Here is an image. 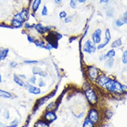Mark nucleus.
Returning <instances> with one entry per match:
<instances>
[{
	"instance_id": "f257e3e1",
	"label": "nucleus",
	"mask_w": 127,
	"mask_h": 127,
	"mask_svg": "<svg viewBox=\"0 0 127 127\" xmlns=\"http://www.w3.org/2000/svg\"><path fill=\"white\" fill-rule=\"evenodd\" d=\"M99 84L112 93L121 94L125 91V88L124 86L118 82L111 80L106 76H103L100 78Z\"/></svg>"
},
{
	"instance_id": "f03ea898",
	"label": "nucleus",
	"mask_w": 127,
	"mask_h": 127,
	"mask_svg": "<svg viewBox=\"0 0 127 127\" xmlns=\"http://www.w3.org/2000/svg\"><path fill=\"white\" fill-rule=\"evenodd\" d=\"M86 98L90 103L94 105L98 102V98L94 91L91 89H87L85 92Z\"/></svg>"
},
{
	"instance_id": "7ed1b4c3",
	"label": "nucleus",
	"mask_w": 127,
	"mask_h": 127,
	"mask_svg": "<svg viewBox=\"0 0 127 127\" xmlns=\"http://www.w3.org/2000/svg\"><path fill=\"white\" fill-rule=\"evenodd\" d=\"M84 52L89 54L94 53L96 51V48L90 40H88L85 44L83 48Z\"/></svg>"
},
{
	"instance_id": "20e7f679",
	"label": "nucleus",
	"mask_w": 127,
	"mask_h": 127,
	"mask_svg": "<svg viewBox=\"0 0 127 127\" xmlns=\"http://www.w3.org/2000/svg\"><path fill=\"white\" fill-rule=\"evenodd\" d=\"M88 119L94 124L97 123L99 119L98 112L95 109H92L89 111Z\"/></svg>"
},
{
	"instance_id": "39448f33",
	"label": "nucleus",
	"mask_w": 127,
	"mask_h": 127,
	"mask_svg": "<svg viewBox=\"0 0 127 127\" xmlns=\"http://www.w3.org/2000/svg\"><path fill=\"white\" fill-rule=\"evenodd\" d=\"M88 73L90 77L93 80H96L99 77V72L98 69L94 67L89 68L88 70Z\"/></svg>"
},
{
	"instance_id": "423d86ee",
	"label": "nucleus",
	"mask_w": 127,
	"mask_h": 127,
	"mask_svg": "<svg viewBox=\"0 0 127 127\" xmlns=\"http://www.w3.org/2000/svg\"><path fill=\"white\" fill-rule=\"evenodd\" d=\"M102 34V30L100 29H97L92 35V39L94 43L97 44L100 43L101 41V36Z\"/></svg>"
},
{
	"instance_id": "0eeeda50",
	"label": "nucleus",
	"mask_w": 127,
	"mask_h": 127,
	"mask_svg": "<svg viewBox=\"0 0 127 127\" xmlns=\"http://www.w3.org/2000/svg\"><path fill=\"white\" fill-rule=\"evenodd\" d=\"M111 39V33L109 29H107L105 32V43L103 44H100L98 46V49H101L105 47L109 43Z\"/></svg>"
},
{
	"instance_id": "6e6552de",
	"label": "nucleus",
	"mask_w": 127,
	"mask_h": 127,
	"mask_svg": "<svg viewBox=\"0 0 127 127\" xmlns=\"http://www.w3.org/2000/svg\"><path fill=\"white\" fill-rule=\"evenodd\" d=\"M45 119L48 122H52L55 121L56 118V114L54 113L53 112L49 111L46 113V114L45 115Z\"/></svg>"
},
{
	"instance_id": "1a4fd4ad",
	"label": "nucleus",
	"mask_w": 127,
	"mask_h": 127,
	"mask_svg": "<svg viewBox=\"0 0 127 127\" xmlns=\"http://www.w3.org/2000/svg\"><path fill=\"white\" fill-rule=\"evenodd\" d=\"M35 29L37 30V31L39 33L41 34H44L45 32H47L48 31H49L51 28H49V27H44L41 24H39L36 26Z\"/></svg>"
},
{
	"instance_id": "9d476101",
	"label": "nucleus",
	"mask_w": 127,
	"mask_h": 127,
	"mask_svg": "<svg viewBox=\"0 0 127 127\" xmlns=\"http://www.w3.org/2000/svg\"><path fill=\"white\" fill-rule=\"evenodd\" d=\"M33 73L34 75H39L42 77H46L47 76V73L37 67H34L32 69Z\"/></svg>"
},
{
	"instance_id": "9b49d317",
	"label": "nucleus",
	"mask_w": 127,
	"mask_h": 127,
	"mask_svg": "<svg viewBox=\"0 0 127 127\" xmlns=\"http://www.w3.org/2000/svg\"><path fill=\"white\" fill-rule=\"evenodd\" d=\"M29 93L34 95H39L41 93V90L40 88L36 87L31 85H29L28 87Z\"/></svg>"
},
{
	"instance_id": "f8f14e48",
	"label": "nucleus",
	"mask_w": 127,
	"mask_h": 127,
	"mask_svg": "<svg viewBox=\"0 0 127 127\" xmlns=\"http://www.w3.org/2000/svg\"><path fill=\"white\" fill-rule=\"evenodd\" d=\"M116 55V53L115 51L114 50H111L110 51H109L105 55L102 57V60H104L106 59V58H112L114 57H115Z\"/></svg>"
},
{
	"instance_id": "ddd939ff",
	"label": "nucleus",
	"mask_w": 127,
	"mask_h": 127,
	"mask_svg": "<svg viewBox=\"0 0 127 127\" xmlns=\"http://www.w3.org/2000/svg\"><path fill=\"white\" fill-rule=\"evenodd\" d=\"M14 81L17 85L21 87H25V84L24 82L15 74L14 76Z\"/></svg>"
},
{
	"instance_id": "4468645a",
	"label": "nucleus",
	"mask_w": 127,
	"mask_h": 127,
	"mask_svg": "<svg viewBox=\"0 0 127 127\" xmlns=\"http://www.w3.org/2000/svg\"><path fill=\"white\" fill-rule=\"evenodd\" d=\"M9 53V49H5L0 52V62L4 60L5 58L7 57Z\"/></svg>"
},
{
	"instance_id": "2eb2a0df",
	"label": "nucleus",
	"mask_w": 127,
	"mask_h": 127,
	"mask_svg": "<svg viewBox=\"0 0 127 127\" xmlns=\"http://www.w3.org/2000/svg\"><path fill=\"white\" fill-rule=\"evenodd\" d=\"M0 97L6 99H9L11 97V95L10 93L6 91L0 89Z\"/></svg>"
},
{
	"instance_id": "dca6fc26",
	"label": "nucleus",
	"mask_w": 127,
	"mask_h": 127,
	"mask_svg": "<svg viewBox=\"0 0 127 127\" xmlns=\"http://www.w3.org/2000/svg\"><path fill=\"white\" fill-rule=\"evenodd\" d=\"M122 40L120 38H119L116 40L115 41H114L113 42L111 45V47L113 48H117L120 47L121 46H122Z\"/></svg>"
},
{
	"instance_id": "f3484780",
	"label": "nucleus",
	"mask_w": 127,
	"mask_h": 127,
	"mask_svg": "<svg viewBox=\"0 0 127 127\" xmlns=\"http://www.w3.org/2000/svg\"><path fill=\"white\" fill-rule=\"evenodd\" d=\"M41 3V0H34L32 5V9L35 12L38 10Z\"/></svg>"
},
{
	"instance_id": "a211bd4d",
	"label": "nucleus",
	"mask_w": 127,
	"mask_h": 127,
	"mask_svg": "<svg viewBox=\"0 0 127 127\" xmlns=\"http://www.w3.org/2000/svg\"><path fill=\"white\" fill-rule=\"evenodd\" d=\"M94 123L88 119H86L84 123L83 127H94Z\"/></svg>"
},
{
	"instance_id": "6ab92c4d",
	"label": "nucleus",
	"mask_w": 127,
	"mask_h": 127,
	"mask_svg": "<svg viewBox=\"0 0 127 127\" xmlns=\"http://www.w3.org/2000/svg\"><path fill=\"white\" fill-rule=\"evenodd\" d=\"M20 15L21 16L23 19L25 21L27 20L28 18V11L26 9H23V11L21 12V13H20Z\"/></svg>"
},
{
	"instance_id": "aec40b11",
	"label": "nucleus",
	"mask_w": 127,
	"mask_h": 127,
	"mask_svg": "<svg viewBox=\"0 0 127 127\" xmlns=\"http://www.w3.org/2000/svg\"><path fill=\"white\" fill-rule=\"evenodd\" d=\"M35 127H49V126L44 121H39L35 125Z\"/></svg>"
},
{
	"instance_id": "412c9836",
	"label": "nucleus",
	"mask_w": 127,
	"mask_h": 127,
	"mask_svg": "<svg viewBox=\"0 0 127 127\" xmlns=\"http://www.w3.org/2000/svg\"><path fill=\"white\" fill-rule=\"evenodd\" d=\"M22 22L16 20L15 19H13L12 21V24L14 27H20L22 25Z\"/></svg>"
},
{
	"instance_id": "4be33fe9",
	"label": "nucleus",
	"mask_w": 127,
	"mask_h": 127,
	"mask_svg": "<svg viewBox=\"0 0 127 127\" xmlns=\"http://www.w3.org/2000/svg\"><path fill=\"white\" fill-rule=\"evenodd\" d=\"M35 45L37 46V47L42 48H45V43L44 42L42 41H37L35 42Z\"/></svg>"
},
{
	"instance_id": "5701e85b",
	"label": "nucleus",
	"mask_w": 127,
	"mask_h": 127,
	"mask_svg": "<svg viewBox=\"0 0 127 127\" xmlns=\"http://www.w3.org/2000/svg\"><path fill=\"white\" fill-rule=\"evenodd\" d=\"M14 19L16 20L19 21H20V22H21L22 23H23L24 22V20L23 19V18H22V17L20 15V13H18V14H17L16 15H15L14 16Z\"/></svg>"
},
{
	"instance_id": "b1692460",
	"label": "nucleus",
	"mask_w": 127,
	"mask_h": 127,
	"mask_svg": "<svg viewBox=\"0 0 127 127\" xmlns=\"http://www.w3.org/2000/svg\"><path fill=\"white\" fill-rule=\"evenodd\" d=\"M122 62L124 64H127V50L125 51L122 57Z\"/></svg>"
},
{
	"instance_id": "393cba45",
	"label": "nucleus",
	"mask_w": 127,
	"mask_h": 127,
	"mask_svg": "<svg viewBox=\"0 0 127 127\" xmlns=\"http://www.w3.org/2000/svg\"><path fill=\"white\" fill-rule=\"evenodd\" d=\"M48 14V10L46 6H44L42 11V15L43 16H46Z\"/></svg>"
},
{
	"instance_id": "a878e982",
	"label": "nucleus",
	"mask_w": 127,
	"mask_h": 127,
	"mask_svg": "<svg viewBox=\"0 0 127 127\" xmlns=\"http://www.w3.org/2000/svg\"><path fill=\"white\" fill-rule=\"evenodd\" d=\"M3 116L4 117V118L6 120H8L9 119L10 117V112L8 110H6L4 112V114H3Z\"/></svg>"
},
{
	"instance_id": "bb28decb",
	"label": "nucleus",
	"mask_w": 127,
	"mask_h": 127,
	"mask_svg": "<svg viewBox=\"0 0 127 127\" xmlns=\"http://www.w3.org/2000/svg\"><path fill=\"white\" fill-rule=\"evenodd\" d=\"M113 63H114L113 59H110L109 60H108V61H107V63H106L107 66L108 67H109V68H111L113 66Z\"/></svg>"
},
{
	"instance_id": "cd10ccee",
	"label": "nucleus",
	"mask_w": 127,
	"mask_h": 127,
	"mask_svg": "<svg viewBox=\"0 0 127 127\" xmlns=\"http://www.w3.org/2000/svg\"><path fill=\"white\" fill-rule=\"evenodd\" d=\"M122 21L124 22V24H127V11L125 12L124 13L123 16L122 17Z\"/></svg>"
},
{
	"instance_id": "c85d7f7f",
	"label": "nucleus",
	"mask_w": 127,
	"mask_h": 127,
	"mask_svg": "<svg viewBox=\"0 0 127 127\" xmlns=\"http://www.w3.org/2000/svg\"><path fill=\"white\" fill-rule=\"evenodd\" d=\"M59 17L61 19H64V18H66L67 17V13L65 12V11H62L59 14Z\"/></svg>"
},
{
	"instance_id": "c756f323",
	"label": "nucleus",
	"mask_w": 127,
	"mask_h": 127,
	"mask_svg": "<svg viewBox=\"0 0 127 127\" xmlns=\"http://www.w3.org/2000/svg\"><path fill=\"white\" fill-rule=\"evenodd\" d=\"M24 63L26 64H34L37 63L38 61H35V60H26V61H24Z\"/></svg>"
},
{
	"instance_id": "7c9ffc66",
	"label": "nucleus",
	"mask_w": 127,
	"mask_h": 127,
	"mask_svg": "<svg viewBox=\"0 0 127 127\" xmlns=\"http://www.w3.org/2000/svg\"><path fill=\"white\" fill-rule=\"evenodd\" d=\"M116 25L118 27H121L123 25H124L125 24L124 23V22L122 20H117V21L116 22Z\"/></svg>"
},
{
	"instance_id": "2f4dec72",
	"label": "nucleus",
	"mask_w": 127,
	"mask_h": 127,
	"mask_svg": "<svg viewBox=\"0 0 127 127\" xmlns=\"http://www.w3.org/2000/svg\"><path fill=\"white\" fill-rule=\"evenodd\" d=\"M72 20H73V17L72 16L67 17L65 19V23H69L71 22L72 21Z\"/></svg>"
},
{
	"instance_id": "473e14b6",
	"label": "nucleus",
	"mask_w": 127,
	"mask_h": 127,
	"mask_svg": "<svg viewBox=\"0 0 127 127\" xmlns=\"http://www.w3.org/2000/svg\"><path fill=\"white\" fill-rule=\"evenodd\" d=\"M70 5L71 7L73 9H75L76 8V4L74 0H70Z\"/></svg>"
},
{
	"instance_id": "72a5a7b5",
	"label": "nucleus",
	"mask_w": 127,
	"mask_h": 127,
	"mask_svg": "<svg viewBox=\"0 0 127 127\" xmlns=\"http://www.w3.org/2000/svg\"><path fill=\"white\" fill-rule=\"evenodd\" d=\"M36 81V78L35 76L32 77V78H30V80H29V81L30 82H31V83H32V84H35Z\"/></svg>"
},
{
	"instance_id": "f704fd0d",
	"label": "nucleus",
	"mask_w": 127,
	"mask_h": 127,
	"mask_svg": "<svg viewBox=\"0 0 127 127\" xmlns=\"http://www.w3.org/2000/svg\"><path fill=\"white\" fill-rule=\"evenodd\" d=\"M45 86H46L45 83L43 80L41 79V80L40 81V83H39V86L40 87H44Z\"/></svg>"
},
{
	"instance_id": "c9c22d12",
	"label": "nucleus",
	"mask_w": 127,
	"mask_h": 127,
	"mask_svg": "<svg viewBox=\"0 0 127 127\" xmlns=\"http://www.w3.org/2000/svg\"><path fill=\"white\" fill-rule=\"evenodd\" d=\"M17 65H18V64L15 62H12L10 63V66L12 68H16L17 66Z\"/></svg>"
},
{
	"instance_id": "e433bc0d",
	"label": "nucleus",
	"mask_w": 127,
	"mask_h": 127,
	"mask_svg": "<svg viewBox=\"0 0 127 127\" xmlns=\"http://www.w3.org/2000/svg\"><path fill=\"white\" fill-rule=\"evenodd\" d=\"M28 40L30 42H32V43H34V40H33V39L29 36H28Z\"/></svg>"
},
{
	"instance_id": "4c0bfd02",
	"label": "nucleus",
	"mask_w": 127,
	"mask_h": 127,
	"mask_svg": "<svg viewBox=\"0 0 127 127\" xmlns=\"http://www.w3.org/2000/svg\"><path fill=\"white\" fill-rule=\"evenodd\" d=\"M99 1L101 3L107 4V3H108L109 1V0H99Z\"/></svg>"
},
{
	"instance_id": "58836bf2",
	"label": "nucleus",
	"mask_w": 127,
	"mask_h": 127,
	"mask_svg": "<svg viewBox=\"0 0 127 127\" xmlns=\"http://www.w3.org/2000/svg\"><path fill=\"white\" fill-rule=\"evenodd\" d=\"M18 126V125L17 124H15V125H11L10 126H4L3 127H17Z\"/></svg>"
},
{
	"instance_id": "ea45409f",
	"label": "nucleus",
	"mask_w": 127,
	"mask_h": 127,
	"mask_svg": "<svg viewBox=\"0 0 127 127\" xmlns=\"http://www.w3.org/2000/svg\"><path fill=\"white\" fill-rule=\"evenodd\" d=\"M63 0H54V1H55V3H56L57 4H60L62 2Z\"/></svg>"
},
{
	"instance_id": "a19ab883",
	"label": "nucleus",
	"mask_w": 127,
	"mask_h": 127,
	"mask_svg": "<svg viewBox=\"0 0 127 127\" xmlns=\"http://www.w3.org/2000/svg\"><path fill=\"white\" fill-rule=\"evenodd\" d=\"M80 3H84L86 2V0H78Z\"/></svg>"
},
{
	"instance_id": "79ce46f5",
	"label": "nucleus",
	"mask_w": 127,
	"mask_h": 127,
	"mask_svg": "<svg viewBox=\"0 0 127 127\" xmlns=\"http://www.w3.org/2000/svg\"><path fill=\"white\" fill-rule=\"evenodd\" d=\"M20 76V77H22V78H24V79H26V76L25 75H19Z\"/></svg>"
},
{
	"instance_id": "37998d69",
	"label": "nucleus",
	"mask_w": 127,
	"mask_h": 127,
	"mask_svg": "<svg viewBox=\"0 0 127 127\" xmlns=\"http://www.w3.org/2000/svg\"><path fill=\"white\" fill-rule=\"evenodd\" d=\"M1 82H2V77L1 74H0V83H1Z\"/></svg>"
},
{
	"instance_id": "c03bdc74",
	"label": "nucleus",
	"mask_w": 127,
	"mask_h": 127,
	"mask_svg": "<svg viewBox=\"0 0 127 127\" xmlns=\"http://www.w3.org/2000/svg\"><path fill=\"white\" fill-rule=\"evenodd\" d=\"M1 109H0V114H1Z\"/></svg>"
},
{
	"instance_id": "a18cd8bd",
	"label": "nucleus",
	"mask_w": 127,
	"mask_h": 127,
	"mask_svg": "<svg viewBox=\"0 0 127 127\" xmlns=\"http://www.w3.org/2000/svg\"><path fill=\"white\" fill-rule=\"evenodd\" d=\"M0 3H1V2H0Z\"/></svg>"
}]
</instances>
